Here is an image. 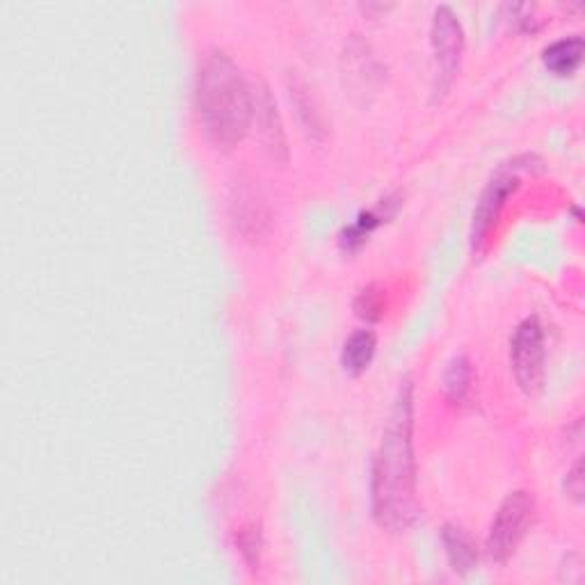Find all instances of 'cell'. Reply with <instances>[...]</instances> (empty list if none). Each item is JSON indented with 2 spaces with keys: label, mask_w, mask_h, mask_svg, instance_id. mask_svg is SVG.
Masks as SVG:
<instances>
[{
  "label": "cell",
  "mask_w": 585,
  "mask_h": 585,
  "mask_svg": "<svg viewBox=\"0 0 585 585\" xmlns=\"http://www.w3.org/2000/svg\"><path fill=\"white\" fill-rule=\"evenodd\" d=\"M371 513L379 528L405 530L419 515L414 457V385L405 377L371 467Z\"/></svg>",
  "instance_id": "cell-1"
},
{
  "label": "cell",
  "mask_w": 585,
  "mask_h": 585,
  "mask_svg": "<svg viewBox=\"0 0 585 585\" xmlns=\"http://www.w3.org/2000/svg\"><path fill=\"white\" fill-rule=\"evenodd\" d=\"M195 108L203 133L218 149H234L254 119V92L241 67L220 48L199 60L195 79Z\"/></svg>",
  "instance_id": "cell-2"
},
{
  "label": "cell",
  "mask_w": 585,
  "mask_h": 585,
  "mask_svg": "<svg viewBox=\"0 0 585 585\" xmlns=\"http://www.w3.org/2000/svg\"><path fill=\"white\" fill-rule=\"evenodd\" d=\"M533 519H536V499L530 492L517 490L501 501L485 545L488 555L496 565H505L517 553Z\"/></svg>",
  "instance_id": "cell-3"
},
{
  "label": "cell",
  "mask_w": 585,
  "mask_h": 585,
  "mask_svg": "<svg viewBox=\"0 0 585 585\" xmlns=\"http://www.w3.org/2000/svg\"><path fill=\"white\" fill-rule=\"evenodd\" d=\"M533 156H522L511 163H505L496 169V174L488 182L485 190L480 192V199L473 209L471 218V247L473 251H482L490 241L492 229L499 222V215L505 207V201L519 188V172L530 169Z\"/></svg>",
  "instance_id": "cell-4"
},
{
  "label": "cell",
  "mask_w": 585,
  "mask_h": 585,
  "mask_svg": "<svg viewBox=\"0 0 585 585\" xmlns=\"http://www.w3.org/2000/svg\"><path fill=\"white\" fill-rule=\"evenodd\" d=\"M430 42L435 54V96L440 98L451 90L465 54V28L451 5H440L435 10Z\"/></svg>",
  "instance_id": "cell-5"
},
{
  "label": "cell",
  "mask_w": 585,
  "mask_h": 585,
  "mask_svg": "<svg viewBox=\"0 0 585 585\" xmlns=\"http://www.w3.org/2000/svg\"><path fill=\"white\" fill-rule=\"evenodd\" d=\"M511 364L517 385L524 394L533 396L542 389L547 373L545 327L538 316L524 318L511 339Z\"/></svg>",
  "instance_id": "cell-6"
},
{
  "label": "cell",
  "mask_w": 585,
  "mask_h": 585,
  "mask_svg": "<svg viewBox=\"0 0 585 585\" xmlns=\"http://www.w3.org/2000/svg\"><path fill=\"white\" fill-rule=\"evenodd\" d=\"M229 207H232V220L236 229L245 238L257 241L268 234V229L272 224V215H270L268 199L264 197L259 186H254L251 182L236 184Z\"/></svg>",
  "instance_id": "cell-7"
},
{
  "label": "cell",
  "mask_w": 585,
  "mask_h": 585,
  "mask_svg": "<svg viewBox=\"0 0 585 585\" xmlns=\"http://www.w3.org/2000/svg\"><path fill=\"white\" fill-rule=\"evenodd\" d=\"M400 203H402V195L394 192V195H389V197H385L383 201H379L375 209L362 211L358 218H354V222L343 226V232L339 234L341 249L348 251V254L360 251L366 245V241L377 232V229L383 226L385 222H389L398 213Z\"/></svg>",
  "instance_id": "cell-8"
},
{
  "label": "cell",
  "mask_w": 585,
  "mask_h": 585,
  "mask_svg": "<svg viewBox=\"0 0 585 585\" xmlns=\"http://www.w3.org/2000/svg\"><path fill=\"white\" fill-rule=\"evenodd\" d=\"M254 115H257L259 119V129H261V138H264L268 154L279 163H286L289 147H286L284 124H282V117H279L277 104L266 83H261L257 96H254Z\"/></svg>",
  "instance_id": "cell-9"
},
{
  "label": "cell",
  "mask_w": 585,
  "mask_h": 585,
  "mask_svg": "<svg viewBox=\"0 0 585 585\" xmlns=\"http://www.w3.org/2000/svg\"><path fill=\"white\" fill-rule=\"evenodd\" d=\"M343 62H346V79L358 92H364V94L373 92L375 83L383 81V71H385L383 65H379V60L373 56L368 42L360 37H352L346 44Z\"/></svg>",
  "instance_id": "cell-10"
},
{
  "label": "cell",
  "mask_w": 585,
  "mask_h": 585,
  "mask_svg": "<svg viewBox=\"0 0 585 585\" xmlns=\"http://www.w3.org/2000/svg\"><path fill=\"white\" fill-rule=\"evenodd\" d=\"M442 545H444V551L448 558V565L455 574L467 576L476 570L480 553H478L473 538L469 536V530L463 524H455V522L444 524Z\"/></svg>",
  "instance_id": "cell-11"
},
{
  "label": "cell",
  "mask_w": 585,
  "mask_h": 585,
  "mask_svg": "<svg viewBox=\"0 0 585 585\" xmlns=\"http://www.w3.org/2000/svg\"><path fill=\"white\" fill-rule=\"evenodd\" d=\"M585 54V42L581 35H570L563 39L551 42L542 50V62L545 67L553 73L561 75V79H568V75H574L583 62Z\"/></svg>",
  "instance_id": "cell-12"
},
{
  "label": "cell",
  "mask_w": 585,
  "mask_h": 585,
  "mask_svg": "<svg viewBox=\"0 0 585 585\" xmlns=\"http://www.w3.org/2000/svg\"><path fill=\"white\" fill-rule=\"evenodd\" d=\"M375 348H377V337L371 329H358V332H352L341 350L343 371L348 375H362L375 358Z\"/></svg>",
  "instance_id": "cell-13"
},
{
  "label": "cell",
  "mask_w": 585,
  "mask_h": 585,
  "mask_svg": "<svg viewBox=\"0 0 585 585\" xmlns=\"http://www.w3.org/2000/svg\"><path fill=\"white\" fill-rule=\"evenodd\" d=\"M289 90H291L293 108L297 113L300 124L304 126V131H307L316 140H323V136H325V121H323V115H320V110L316 106L314 96L309 94L307 83H304L302 79H297V75H293L291 83H289Z\"/></svg>",
  "instance_id": "cell-14"
},
{
  "label": "cell",
  "mask_w": 585,
  "mask_h": 585,
  "mask_svg": "<svg viewBox=\"0 0 585 585\" xmlns=\"http://www.w3.org/2000/svg\"><path fill=\"white\" fill-rule=\"evenodd\" d=\"M473 389V366L467 354H455L444 371V394L453 405H463Z\"/></svg>",
  "instance_id": "cell-15"
},
{
  "label": "cell",
  "mask_w": 585,
  "mask_h": 585,
  "mask_svg": "<svg viewBox=\"0 0 585 585\" xmlns=\"http://www.w3.org/2000/svg\"><path fill=\"white\" fill-rule=\"evenodd\" d=\"M236 547L243 555V561L245 565L251 570V572H257L259 565H261V551H264V533H261V526L259 524H247L238 530V536H236Z\"/></svg>",
  "instance_id": "cell-16"
},
{
  "label": "cell",
  "mask_w": 585,
  "mask_h": 585,
  "mask_svg": "<svg viewBox=\"0 0 585 585\" xmlns=\"http://www.w3.org/2000/svg\"><path fill=\"white\" fill-rule=\"evenodd\" d=\"M383 309H385L383 293H379L377 286H373V284L362 289L360 295L354 297V312H358V316L362 320H368V323L379 320V316H383Z\"/></svg>",
  "instance_id": "cell-17"
},
{
  "label": "cell",
  "mask_w": 585,
  "mask_h": 585,
  "mask_svg": "<svg viewBox=\"0 0 585 585\" xmlns=\"http://www.w3.org/2000/svg\"><path fill=\"white\" fill-rule=\"evenodd\" d=\"M507 10H511V21L517 25V31L519 33H538L540 31V25L542 21L536 19V8H530V5H507Z\"/></svg>",
  "instance_id": "cell-18"
},
{
  "label": "cell",
  "mask_w": 585,
  "mask_h": 585,
  "mask_svg": "<svg viewBox=\"0 0 585 585\" xmlns=\"http://www.w3.org/2000/svg\"><path fill=\"white\" fill-rule=\"evenodd\" d=\"M583 576H585V568H583V558L581 553L572 551L563 558L561 563V570H558V578H561L563 583H572V585H578L583 583Z\"/></svg>",
  "instance_id": "cell-19"
},
{
  "label": "cell",
  "mask_w": 585,
  "mask_h": 585,
  "mask_svg": "<svg viewBox=\"0 0 585 585\" xmlns=\"http://www.w3.org/2000/svg\"><path fill=\"white\" fill-rule=\"evenodd\" d=\"M565 492L574 503H583V460H578L572 465V469L565 476Z\"/></svg>",
  "instance_id": "cell-20"
}]
</instances>
